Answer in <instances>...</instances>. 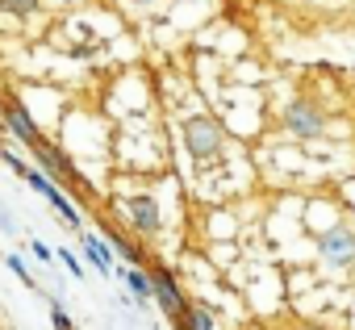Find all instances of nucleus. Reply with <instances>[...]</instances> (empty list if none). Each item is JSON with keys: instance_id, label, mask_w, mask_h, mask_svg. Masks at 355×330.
Here are the masks:
<instances>
[{"instance_id": "f257e3e1", "label": "nucleus", "mask_w": 355, "mask_h": 330, "mask_svg": "<svg viewBox=\"0 0 355 330\" xmlns=\"http://www.w3.org/2000/svg\"><path fill=\"white\" fill-rule=\"evenodd\" d=\"M184 146H189L193 159H209V155H218V150H222V130H218V121L205 117V113L189 117V121H184Z\"/></svg>"}, {"instance_id": "f03ea898", "label": "nucleus", "mask_w": 355, "mask_h": 330, "mask_svg": "<svg viewBox=\"0 0 355 330\" xmlns=\"http://www.w3.org/2000/svg\"><path fill=\"white\" fill-rule=\"evenodd\" d=\"M284 130H288L293 138H318V134L326 130V117H322V109H318L313 101L297 96V101L284 105Z\"/></svg>"}, {"instance_id": "7ed1b4c3", "label": "nucleus", "mask_w": 355, "mask_h": 330, "mask_svg": "<svg viewBox=\"0 0 355 330\" xmlns=\"http://www.w3.org/2000/svg\"><path fill=\"white\" fill-rule=\"evenodd\" d=\"M146 276H150V293H155V301L163 305V313L180 322V318H184V309H189V301H184L180 284H175V276H171L167 268H150Z\"/></svg>"}, {"instance_id": "20e7f679", "label": "nucleus", "mask_w": 355, "mask_h": 330, "mask_svg": "<svg viewBox=\"0 0 355 330\" xmlns=\"http://www.w3.org/2000/svg\"><path fill=\"white\" fill-rule=\"evenodd\" d=\"M34 155H38V163H42V172L51 176V180H63V184H84L80 176H76V168H71V159L59 150V146H51L46 138L34 146Z\"/></svg>"}, {"instance_id": "39448f33", "label": "nucleus", "mask_w": 355, "mask_h": 330, "mask_svg": "<svg viewBox=\"0 0 355 330\" xmlns=\"http://www.w3.org/2000/svg\"><path fill=\"white\" fill-rule=\"evenodd\" d=\"M0 113H5V125L26 142V146H38L42 142V134H38V125H34V117L26 113V105H17V101H9L5 109H0Z\"/></svg>"}, {"instance_id": "423d86ee", "label": "nucleus", "mask_w": 355, "mask_h": 330, "mask_svg": "<svg viewBox=\"0 0 355 330\" xmlns=\"http://www.w3.org/2000/svg\"><path fill=\"white\" fill-rule=\"evenodd\" d=\"M125 214H130V222H134V230L138 234H159V205L150 201V197H130L125 201Z\"/></svg>"}, {"instance_id": "0eeeda50", "label": "nucleus", "mask_w": 355, "mask_h": 330, "mask_svg": "<svg viewBox=\"0 0 355 330\" xmlns=\"http://www.w3.org/2000/svg\"><path fill=\"white\" fill-rule=\"evenodd\" d=\"M318 251H322L326 259H334V263H338V259H351V255H355V234L343 230V226H338V230H326V234L318 238Z\"/></svg>"}, {"instance_id": "6e6552de", "label": "nucleus", "mask_w": 355, "mask_h": 330, "mask_svg": "<svg viewBox=\"0 0 355 330\" xmlns=\"http://www.w3.org/2000/svg\"><path fill=\"white\" fill-rule=\"evenodd\" d=\"M84 238V251H88V259H92V268L101 272V276H113V255H109V247L96 238V234H80Z\"/></svg>"}, {"instance_id": "1a4fd4ad", "label": "nucleus", "mask_w": 355, "mask_h": 330, "mask_svg": "<svg viewBox=\"0 0 355 330\" xmlns=\"http://www.w3.org/2000/svg\"><path fill=\"white\" fill-rule=\"evenodd\" d=\"M46 201H51V209H55V214H59V218H63L67 226H84V218H80V209H76V205L67 201V193H63L59 184H51V193H46Z\"/></svg>"}, {"instance_id": "9d476101", "label": "nucleus", "mask_w": 355, "mask_h": 330, "mask_svg": "<svg viewBox=\"0 0 355 330\" xmlns=\"http://www.w3.org/2000/svg\"><path fill=\"white\" fill-rule=\"evenodd\" d=\"M175 326H180V330H218V322H214V313L205 305H189L184 318L175 322Z\"/></svg>"}, {"instance_id": "9b49d317", "label": "nucleus", "mask_w": 355, "mask_h": 330, "mask_svg": "<svg viewBox=\"0 0 355 330\" xmlns=\"http://www.w3.org/2000/svg\"><path fill=\"white\" fill-rule=\"evenodd\" d=\"M121 280L130 284V293H134L138 301H155V293H150V276H146L142 268H121Z\"/></svg>"}, {"instance_id": "f8f14e48", "label": "nucleus", "mask_w": 355, "mask_h": 330, "mask_svg": "<svg viewBox=\"0 0 355 330\" xmlns=\"http://www.w3.org/2000/svg\"><path fill=\"white\" fill-rule=\"evenodd\" d=\"M0 9L13 13V17H30V13L38 9V0H0Z\"/></svg>"}, {"instance_id": "ddd939ff", "label": "nucleus", "mask_w": 355, "mask_h": 330, "mask_svg": "<svg viewBox=\"0 0 355 330\" xmlns=\"http://www.w3.org/2000/svg\"><path fill=\"white\" fill-rule=\"evenodd\" d=\"M51 322H55V330H76L71 318H67V309H63L59 301H51Z\"/></svg>"}, {"instance_id": "4468645a", "label": "nucleus", "mask_w": 355, "mask_h": 330, "mask_svg": "<svg viewBox=\"0 0 355 330\" xmlns=\"http://www.w3.org/2000/svg\"><path fill=\"white\" fill-rule=\"evenodd\" d=\"M9 268H13V272H17V280H26V284H30V288H34V272H30V268H26V259H21V255H9Z\"/></svg>"}, {"instance_id": "2eb2a0df", "label": "nucleus", "mask_w": 355, "mask_h": 330, "mask_svg": "<svg viewBox=\"0 0 355 330\" xmlns=\"http://www.w3.org/2000/svg\"><path fill=\"white\" fill-rule=\"evenodd\" d=\"M109 238H113V247H117V255H125L130 263H138V251H134V247H130V243H125L121 234H109Z\"/></svg>"}, {"instance_id": "dca6fc26", "label": "nucleus", "mask_w": 355, "mask_h": 330, "mask_svg": "<svg viewBox=\"0 0 355 330\" xmlns=\"http://www.w3.org/2000/svg\"><path fill=\"white\" fill-rule=\"evenodd\" d=\"M55 255H59V259H63V268H67V272H71V276H76V280H80V276H84V268H80V259H76V255H71V251H55Z\"/></svg>"}, {"instance_id": "f3484780", "label": "nucleus", "mask_w": 355, "mask_h": 330, "mask_svg": "<svg viewBox=\"0 0 355 330\" xmlns=\"http://www.w3.org/2000/svg\"><path fill=\"white\" fill-rule=\"evenodd\" d=\"M0 159H5V163H9V168L17 172V176H26V168H30V163H21V159H17L13 150H0Z\"/></svg>"}, {"instance_id": "a211bd4d", "label": "nucleus", "mask_w": 355, "mask_h": 330, "mask_svg": "<svg viewBox=\"0 0 355 330\" xmlns=\"http://www.w3.org/2000/svg\"><path fill=\"white\" fill-rule=\"evenodd\" d=\"M34 255H38V259H51V255H55V251H51V247H46V243H42V238H34Z\"/></svg>"}, {"instance_id": "6ab92c4d", "label": "nucleus", "mask_w": 355, "mask_h": 330, "mask_svg": "<svg viewBox=\"0 0 355 330\" xmlns=\"http://www.w3.org/2000/svg\"><path fill=\"white\" fill-rule=\"evenodd\" d=\"M0 226H5V230H13V218H9L5 209H0Z\"/></svg>"}, {"instance_id": "aec40b11", "label": "nucleus", "mask_w": 355, "mask_h": 330, "mask_svg": "<svg viewBox=\"0 0 355 330\" xmlns=\"http://www.w3.org/2000/svg\"><path fill=\"white\" fill-rule=\"evenodd\" d=\"M134 5H150V0H134Z\"/></svg>"}]
</instances>
